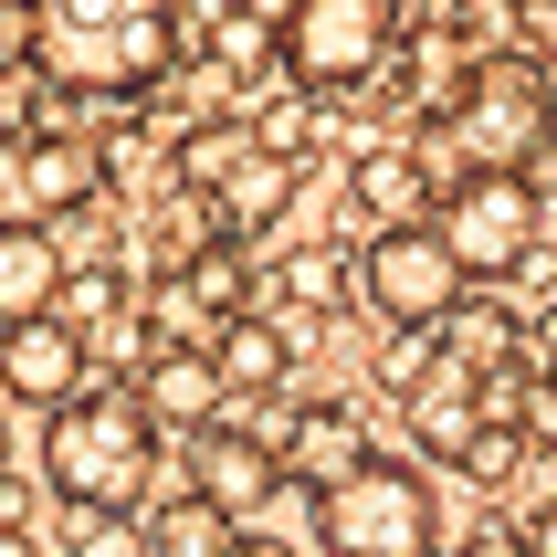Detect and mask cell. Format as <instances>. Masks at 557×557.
Returning <instances> with one entry per match:
<instances>
[{
	"label": "cell",
	"mask_w": 557,
	"mask_h": 557,
	"mask_svg": "<svg viewBox=\"0 0 557 557\" xmlns=\"http://www.w3.org/2000/svg\"><path fill=\"white\" fill-rule=\"evenodd\" d=\"M180 63V11L169 0H32V74L63 95L137 106Z\"/></svg>",
	"instance_id": "obj_1"
},
{
	"label": "cell",
	"mask_w": 557,
	"mask_h": 557,
	"mask_svg": "<svg viewBox=\"0 0 557 557\" xmlns=\"http://www.w3.org/2000/svg\"><path fill=\"white\" fill-rule=\"evenodd\" d=\"M158 473V421L137 410V389H85L74 410H53L42 432V484L74 516H126Z\"/></svg>",
	"instance_id": "obj_2"
},
{
	"label": "cell",
	"mask_w": 557,
	"mask_h": 557,
	"mask_svg": "<svg viewBox=\"0 0 557 557\" xmlns=\"http://www.w3.org/2000/svg\"><path fill=\"white\" fill-rule=\"evenodd\" d=\"M442 126H453V148H463L473 180H527L536 158L557 148L547 63H536V53H484V63H473V95H463Z\"/></svg>",
	"instance_id": "obj_3"
},
{
	"label": "cell",
	"mask_w": 557,
	"mask_h": 557,
	"mask_svg": "<svg viewBox=\"0 0 557 557\" xmlns=\"http://www.w3.org/2000/svg\"><path fill=\"white\" fill-rule=\"evenodd\" d=\"M463 263H453V243H442V221H379L369 232V252H358V306L369 315H389L400 337H421V326H453L463 315Z\"/></svg>",
	"instance_id": "obj_4"
},
{
	"label": "cell",
	"mask_w": 557,
	"mask_h": 557,
	"mask_svg": "<svg viewBox=\"0 0 557 557\" xmlns=\"http://www.w3.org/2000/svg\"><path fill=\"white\" fill-rule=\"evenodd\" d=\"M410 32V0H295V22H284V74L306 95H337V85H369L389 74Z\"/></svg>",
	"instance_id": "obj_5"
},
{
	"label": "cell",
	"mask_w": 557,
	"mask_h": 557,
	"mask_svg": "<svg viewBox=\"0 0 557 557\" xmlns=\"http://www.w3.org/2000/svg\"><path fill=\"white\" fill-rule=\"evenodd\" d=\"M315 536H326V557H442L432 484L410 463H369L358 484H337L315 505Z\"/></svg>",
	"instance_id": "obj_6"
},
{
	"label": "cell",
	"mask_w": 557,
	"mask_h": 557,
	"mask_svg": "<svg viewBox=\"0 0 557 557\" xmlns=\"http://www.w3.org/2000/svg\"><path fill=\"white\" fill-rule=\"evenodd\" d=\"M95 169L106 158L85 137H53V126H0V221L11 232H63V221L95 211Z\"/></svg>",
	"instance_id": "obj_7"
},
{
	"label": "cell",
	"mask_w": 557,
	"mask_h": 557,
	"mask_svg": "<svg viewBox=\"0 0 557 557\" xmlns=\"http://www.w3.org/2000/svg\"><path fill=\"white\" fill-rule=\"evenodd\" d=\"M432 221H442V243H453L473 295L484 284H516L536 263V180H463Z\"/></svg>",
	"instance_id": "obj_8"
},
{
	"label": "cell",
	"mask_w": 557,
	"mask_h": 557,
	"mask_svg": "<svg viewBox=\"0 0 557 557\" xmlns=\"http://www.w3.org/2000/svg\"><path fill=\"white\" fill-rule=\"evenodd\" d=\"M189 495L211 505V516H232V536H243L252 516L284 495L274 432H200V442H189Z\"/></svg>",
	"instance_id": "obj_9"
},
{
	"label": "cell",
	"mask_w": 557,
	"mask_h": 557,
	"mask_svg": "<svg viewBox=\"0 0 557 557\" xmlns=\"http://www.w3.org/2000/svg\"><path fill=\"white\" fill-rule=\"evenodd\" d=\"M274 453H284V484H295V495H315V505L379 463V453H369V421H358L347 400H306V410L274 432Z\"/></svg>",
	"instance_id": "obj_10"
},
{
	"label": "cell",
	"mask_w": 557,
	"mask_h": 557,
	"mask_svg": "<svg viewBox=\"0 0 557 557\" xmlns=\"http://www.w3.org/2000/svg\"><path fill=\"white\" fill-rule=\"evenodd\" d=\"M0 389L32 410H74L95 389V347L63 326V315H42V326H0Z\"/></svg>",
	"instance_id": "obj_11"
},
{
	"label": "cell",
	"mask_w": 557,
	"mask_h": 557,
	"mask_svg": "<svg viewBox=\"0 0 557 557\" xmlns=\"http://www.w3.org/2000/svg\"><path fill=\"white\" fill-rule=\"evenodd\" d=\"M221 400H232V379H221L211 347H169V358H148V369H137V410L158 421V442H169V432L200 442V432L221 421Z\"/></svg>",
	"instance_id": "obj_12"
},
{
	"label": "cell",
	"mask_w": 557,
	"mask_h": 557,
	"mask_svg": "<svg viewBox=\"0 0 557 557\" xmlns=\"http://www.w3.org/2000/svg\"><path fill=\"white\" fill-rule=\"evenodd\" d=\"M63 284H74L63 232H11V221H0V326H42V315H63Z\"/></svg>",
	"instance_id": "obj_13"
},
{
	"label": "cell",
	"mask_w": 557,
	"mask_h": 557,
	"mask_svg": "<svg viewBox=\"0 0 557 557\" xmlns=\"http://www.w3.org/2000/svg\"><path fill=\"white\" fill-rule=\"evenodd\" d=\"M473 432H484V379H473L463 358H442V369L410 389V442H421L432 463H463Z\"/></svg>",
	"instance_id": "obj_14"
},
{
	"label": "cell",
	"mask_w": 557,
	"mask_h": 557,
	"mask_svg": "<svg viewBox=\"0 0 557 557\" xmlns=\"http://www.w3.org/2000/svg\"><path fill=\"white\" fill-rule=\"evenodd\" d=\"M442 337H453L442 358H463L473 379H495V369H527V347H536V337H527V315L505 306V295H463V315H453Z\"/></svg>",
	"instance_id": "obj_15"
},
{
	"label": "cell",
	"mask_w": 557,
	"mask_h": 557,
	"mask_svg": "<svg viewBox=\"0 0 557 557\" xmlns=\"http://www.w3.org/2000/svg\"><path fill=\"white\" fill-rule=\"evenodd\" d=\"M211 211H221V243H252V232H274V221L295 211V158H274V148H263L243 180L211 200Z\"/></svg>",
	"instance_id": "obj_16"
},
{
	"label": "cell",
	"mask_w": 557,
	"mask_h": 557,
	"mask_svg": "<svg viewBox=\"0 0 557 557\" xmlns=\"http://www.w3.org/2000/svg\"><path fill=\"white\" fill-rule=\"evenodd\" d=\"M211 358H221V379H232V400H252V389H284V379H295V347H284L274 315H243V326H221Z\"/></svg>",
	"instance_id": "obj_17"
},
{
	"label": "cell",
	"mask_w": 557,
	"mask_h": 557,
	"mask_svg": "<svg viewBox=\"0 0 557 557\" xmlns=\"http://www.w3.org/2000/svg\"><path fill=\"white\" fill-rule=\"evenodd\" d=\"M274 284H284V306H315V315H326V306L358 295V252H347V243H295L274 263Z\"/></svg>",
	"instance_id": "obj_18"
},
{
	"label": "cell",
	"mask_w": 557,
	"mask_h": 557,
	"mask_svg": "<svg viewBox=\"0 0 557 557\" xmlns=\"http://www.w3.org/2000/svg\"><path fill=\"white\" fill-rule=\"evenodd\" d=\"M221 547H232V516H211L200 495H180V505L148 516V557H221Z\"/></svg>",
	"instance_id": "obj_19"
},
{
	"label": "cell",
	"mask_w": 557,
	"mask_h": 557,
	"mask_svg": "<svg viewBox=\"0 0 557 557\" xmlns=\"http://www.w3.org/2000/svg\"><path fill=\"white\" fill-rule=\"evenodd\" d=\"M421 200H432V189H421V169H410L400 148L358 158V211H389V232H400V221H421Z\"/></svg>",
	"instance_id": "obj_20"
},
{
	"label": "cell",
	"mask_w": 557,
	"mask_h": 557,
	"mask_svg": "<svg viewBox=\"0 0 557 557\" xmlns=\"http://www.w3.org/2000/svg\"><path fill=\"white\" fill-rule=\"evenodd\" d=\"M527 463H536V432H516V421H484V432H473V453H463L473 484H516Z\"/></svg>",
	"instance_id": "obj_21"
},
{
	"label": "cell",
	"mask_w": 557,
	"mask_h": 557,
	"mask_svg": "<svg viewBox=\"0 0 557 557\" xmlns=\"http://www.w3.org/2000/svg\"><path fill=\"white\" fill-rule=\"evenodd\" d=\"M252 137H263L274 158H295V148H306V85L284 95V74H274V85H263V106H252Z\"/></svg>",
	"instance_id": "obj_22"
},
{
	"label": "cell",
	"mask_w": 557,
	"mask_h": 557,
	"mask_svg": "<svg viewBox=\"0 0 557 557\" xmlns=\"http://www.w3.org/2000/svg\"><path fill=\"white\" fill-rule=\"evenodd\" d=\"M74 557H148V536H106V527H85V536H74Z\"/></svg>",
	"instance_id": "obj_23"
},
{
	"label": "cell",
	"mask_w": 557,
	"mask_h": 557,
	"mask_svg": "<svg viewBox=\"0 0 557 557\" xmlns=\"http://www.w3.org/2000/svg\"><path fill=\"white\" fill-rule=\"evenodd\" d=\"M505 11H516V22L536 32V53H547V42H557V0H505Z\"/></svg>",
	"instance_id": "obj_24"
},
{
	"label": "cell",
	"mask_w": 557,
	"mask_h": 557,
	"mask_svg": "<svg viewBox=\"0 0 557 557\" xmlns=\"http://www.w3.org/2000/svg\"><path fill=\"white\" fill-rule=\"evenodd\" d=\"M410 22H421V32H453V22H463V0H410Z\"/></svg>",
	"instance_id": "obj_25"
},
{
	"label": "cell",
	"mask_w": 557,
	"mask_h": 557,
	"mask_svg": "<svg viewBox=\"0 0 557 557\" xmlns=\"http://www.w3.org/2000/svg\"><path fill=\"white\" fill-rule=\"evenodd\" d=\"M221 557H295V547H284V536H232Z\"/></svg>",
	"instance_id": "obj_26"
},
{
	"label": "cell",
	"mask_w": 557,
	"mask_h": 557,
	"mask_svg": "<svg viewBox=\"0 0 557 557\" xmlns=\"http://www.w3.org/2000/svg\"><path fill=\"white\" fill-rule=\"evenodd\" d=\"M473 557H527V536H516V527H495V536H484Z\"/></svg>",
	"instance_id": "obj_27"
},
{
	"label": "cell",
	"mask_w": 557,
	"mask_h": 557,
	"mask_svg": "<svg viewBox=\"0 0 557 557\" xmlns=\"http://www.w3.org/2000/svg\"><path fill=\"white\" fill-rule=\"evenodd\" d=\"M232 11H263V22H295V0H232Z\"/></svg>",
	"instance_id": "obj_28"
},
{
	"label": "cell",
	"mask_w": 557,
	"mask_h": 557,
	"mask_svg": "<svg viewBox=\"0 0 557 557\" xmlns=\"http://www.w3.org/2000/svg\"><path fill=\"white\" fill-rule=\"evenodd\" d=\"M547 53H557V42H547Z\"/></svg>",
	"instance_id": "obj_29"
}]
</instances>
